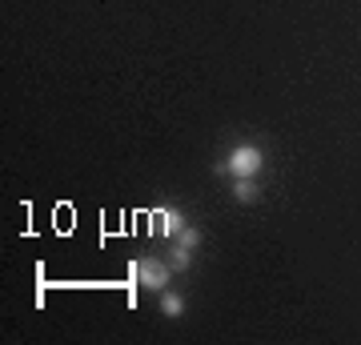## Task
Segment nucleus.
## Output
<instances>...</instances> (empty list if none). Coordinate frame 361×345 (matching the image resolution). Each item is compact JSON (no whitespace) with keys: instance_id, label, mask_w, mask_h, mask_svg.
<instances>
[{"instance_id":"nucleus-6","label":"nucleus","mask_w":361,"mask_h":345,"mask_svg":"<svg viewBox=\"0 0 361 345\" xmlns=\"http://www.w3.org/2000/svg\"><path fill=\"white\" fill-rule=\"evenodd\" d=\"M161 313H165V317H180V313H185V301H180L177 293H161Z\"/></svg>"},{"instance_id":"nucleus-2","label":"nucleus","mask_w":361,"mask_h":345,"mask_svg":"<svg viewBox=\"0 0 361 345\" xmlns=\"http://www.w3.org/2000/svg\"><path fill=\"white\" fill-rule=\"evenodd\" d=\"M261 169H265V153H261L257 145H237L229 153V173L233 177H257Z\"/></svg>"},{"instance_id":"nucleus-5","label":"nucleus","mask_w":361,"mask_h":345,"mask_svg":"<svg viewBox=\"0 0 361 345\" xmlns=\"http://www.w3.org/2000/svg\"><path fill=\"white\" fill-rule=\"evenodd\" d=\"M189 265H193V249H185V245H177V249L169 253V269H173V273H185Z\"/></svg>"},{"instance_id":"nucleus-1","label":"nucleus","mask_w":361,"mask_h":345,"mask_svg":"<svg viewBox=\"0 0 361 345\" xmlns=\"http://www.w3.org/2000/svg\"><path fill=\"white\" fill-rule=\"evenodd\" d=\"M169 261H157V257H141V261H133L129 265V277L133 285H141V289H153V293H165L169 289Z\"/></svg>"},{"instance_id":"nucleus-3","label":"nucleus","mask_w":361,"mask_h":345,"mask_svg":"<svg viewBox=\"0 0 361 345\" xmlns=\"http://www.w3.org/2000/svg\"><path fill=\"white\" fill-rule=\"evenodd\" d=\"M157 221H161V233H173V237L185 229V217H180L177 209H161V213H157Z\"/></svg>"},{"instance_id":"nucleus-4","label":"nucleus","mask_w":361,"mask_h":345,"mask_svg":"<svg viewBox=\"0 0 361 345\" xmlns=\"http://www.w3.org/2000/svg\"><path fill=\"white\" fill-rule=\"evenodd\" d=\"M233 197L241 205H253L257 201V185H253V177H237V185H233Z\"/></svg>"},{"instance_id":"nucleus-7","label":"nucleus","mask_w":361,"mask_h":345,"mask_svg":"<svg viewBox=\"0 0 361 345\" xmlns=\"http://www.w3.org/2000/svg\"><path fill=\"white\" fill-rule=\"evenodd\" d=\"M177 241L185 245V249H197V245H201V233H197V229H180Z\"/></svg>"}]
</instances>
